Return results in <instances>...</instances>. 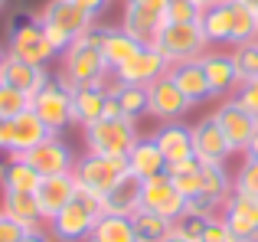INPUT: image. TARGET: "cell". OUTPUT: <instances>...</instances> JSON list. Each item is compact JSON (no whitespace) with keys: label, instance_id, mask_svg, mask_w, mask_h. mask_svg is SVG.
<instances>
[{"label":"cell","instance_id":"1","mask_svg":"<svg viewBox=\"0 0 258 242\" xmlns=\"http://www.w3.org/2000/svg\"><path fill=\"white\" fill-rule=\"evenodd\" d=\"M111 76L105 56H101L98 39L92 36V30L85 36H79L69 49L59 56V79L72 89H82V85H105V79Z\"/></svg>","mask_w":258,"mask_h":242},{"label":"cell","instance_id":"2","mask_svg":"<svg viewBox=\"0 0 258 242\" xmlns=\"http://www.w3.org/2000/svg\"><path fill=\"white\" fill-rule=\"evenodd\" d=\"M39 26H43L49 46L56 49V56H62L79 36H85L95 26V20L88 17L76 0H49L39 13Z\"/></svg>","mask_w":258,"mask_h":242},{"label":"cell","instance_id":"3","mask_svg":"<svg viewBox=\"0 0 258 242\" xmlns=\"http://www.w3.org/2000/svg\"><path fill=\"white\" fill-rule=\"evenodd\" d=\"M101 213H105L101 210V197H95V193H88V190L79 187L76 200H72L56 219H49L46 229H49V236L56 242H88V236H92V229H95Z\"/></svg>","mask_w":258,"mask_h":242},{"label":"cell","instance_id":"4","mask_svg":"<svg viewBox=\"0 0 258 242\" xmlns=\"http://www.w3.org/2000/svg\"><path fill=\"white\" fill-rule=\"evenodd\" d=\"M85 154H105V157H127L138 144V121L127 118H101L82 131Z\"/></svg>","mask_w":258,"mask_h":242},{"label":"cell","instance_id":"5","mask_svg":"<svg viewBox=\"0 0 258 242\" xmlns=\"http://www.w3.org/2000/svg\"><path fill=\"white\" fill-rule=\"evenodd\" d=\"M7 52L17 59H26L33 66H49L56 59V49L49 46L43 26H39V17H26L20 13L17 20H10V33H7Z\"/></svg>","mask_w":258,"mask_h":242},{"label":"cell","instance_id":"6","mask_svg":"<svg viewBox=\"0 0 258 242\" xmlns=\"http://www.w3.org/2000/svg\"><path fill=\"white\" fill-rule=\"evenodd\" d=\"M154 46L176 66V63L203 59L206 56L209 39H206V33H203L200 23H173V20H167L164 30H160L157 39H154Z\"/></svg>","mask_w":258,"mask_h":242},{"label":"cell","instance_id":"7","mask_svg":"<svg viewBox=\"0 0 258 242\" xmlns=\"http://www.w3.org/2000/svg\"><path fill=\"white\" fill-rule=\"evenodd\" d=\"M170 0H124L121 13V30H127L141 46H154L157 33L167 23Z\"/></svg>","mask_w":258,"mask_h":242},{"label":"cell","instance_id":"8","mask_svg":"<svg viewBox=\"0 0 258 242\" xmlns=\"http://www.w3.org/2000/svg\"><path fill=\"white\" fill-rule=\"evenodd\" d=\"M30 108L36 111L39 121H43L52 134H59L62 128L72 125V85H66L59 76H49L46 85L33 95Z\"/></svg>","mask_w":258,"mask_h":242},{"label":"cell","instance_id":"9","mask_svg":"<svg viewBox=\"0 0 258 242\" xmlns=\"http://www.w3.org/2000/svg\"><path fill=\"white\" fill-rule=\"evenodd\" d=\"M76 180L79 187L95 197H105L114 184L127 173V157H105V154H82V160H76Z\"/></svg>","mask_w":258,"mask_h":242},{"label":"cell","instance_id":"10","mask_svg":"<svg viewBox=\"0 0 258 242\" xmlns=\"http://www.w3.org/2000/svg\"><path fill=\"white\" fill-rule=\"evenodd\" d=\"M170 69H173V63L157 49V46H141V49L134 52V56L121 66V69H114L111 76H114V82L141 85V89H147V85H154L157 79L170 76Z\"/></svg>","mask_w":258,"mask_h":242},{"label":"cell","instance_id":"11","mask_svg":"<svg viewBox=\"0 0 258 242\" xmlns=\"http://www.w3.org/2000/svg\"><path fill=\"white\" fill-rule=\"evenodd\" d=\"M20 157H23L26 164H30L33 170L39 173V177H52V173H72V170H76V154H72V147L66 144V141H59L56 134H49L43 144L30 147V151L20 154Z\"/></svg>","mask_w":258,"mask_h":242},{"label":"cell","instance_id":"12","mask_svg":"<svg viewBox=\"0 0 258 242\" xmlns=\"http://www.w3.org/2000/svg\"><path fill=\"white\" fill-rule=\"evenodd\" d=\"M141 210H151V213H157V216L173 223L186 210V197L173 187V180L167 173H160V177L144 180V187H141Z\"/></svg>","mask_w":258,"mask_h":242},{"label":"cell","instance_id":"13","mask_svg":"<svg viewBox=\"0 0 258 242\" xmlns=\"http://www.w3.org/2000/svg\"><path fill=\"white\" fill-rule=\"evenodd\" d=\"M213 118H216V125L222 128V134L229 138L232 151H245V144L255 138V131H258V115L245 111L235 98H226V102L213 111Z\"/></svg>","mask_w":258,"mask_h":242},{"label":"cell","instance_id":"14","mask_svg":"<svg viewBox=\"0 0 258 242\" xmlns=\"http://www.w3.org/2000/svg\"><path fill=\"white\" fill-rule=\"evenodd\" d=\"M189 108H193V105H189L186 95L173 85L170 76H164L154 85H147V115L154 121H183Z\"/></svg>","mask_w":258,"mask_h":242},{"label":"cell","instance_id":"15","mask_svg":"<svg viewBox=\"0 0 258 242\" xmlns=\"http://www.w3.org/2000/svg\"><path fill=\"white\" fill-rule=\"evenodd\" d=\"M219 216L226 219V226L232 229L235 242H255L258 239V197L232 193V197L222 203Z\"/></svg>","mask_w":258,"mask_h":242},{"label":"cell","instance_id":"16","mask_svg":"<svg viewBox=\"0 0 258 242\" xmlns=\"http://www.w3.org/2000/svg\"><path fill=\"white\" fill-rule=\"evenodd\" d=\"M76 193H79V180H76V173H52V177H43L39 180V187H36V203H39V210H43V219L49 223V219H56L59 213L66 210V206L76 200Z\"/></svg>","mask_w":258,"mask_h":242},{"label":"cell","instance_id":"17","mask_svg":"<svg viewBox=\"0 0 258 242\" xmlns=\"http://www.w3.org/2000/svg\"><path fill=\"white\" fill-rule=\"evenodd\" d=\"M189 131H193V157H200L203 164H226L235 154L232 144H229V138L222 134V128L216 125L213 115L196 121V125H189Z\"/></svg>","mask_w":258,"mask_h":242},{"label":"cell","instance_id":"18","mask_svg":"<svg viewBox=\"0 0 258 242\" xmlns=\"http://www.w3.org/2000/svg\"><path fill=\"white\" fill-rule=\"evenodd\" d=\"M200 63H203V69H206V79H209V89H213V98L235 95V89L242 85V76H239V69H235L232 52L213 49V52H206Z\"/></svg>","mask_w":258,"mask_h":242},{"label":"cell","instance_id":"19","mask_svg":"<svg viewBox=\"0 0 258 242\" xmlns=\"http://www.w3.org/2000/svg\"><path fill=\"white\" fill-rule=\"evenodd\" d=\"M92 36L98 39L101 56H105V63H108V69H111V72L121 69V66H124L127 59L141 49V43L127 30H121V26H98V23H95L92 26Z\"/></svg>","mask_w":258,"mask_h":242},{"label":"cell","instance_id":"20","mask_svg":"<svg viewBox=\"0 0 258 242\" xmlns=\"http://www.w3.org/2000/svg\"><path fill=\"white\" fill-rule=\"evenodd\" d=\"M46 79H49V72H46L43 66H33V63H26V59L10 56V52H7L4 66H0V82L17 89V92H23V95H30V98L46 85Z\"/></svg>","mask_w":258,"mask_h":242},{"label":"cell","instance_id":"21","mask_svg":"<svg viewBox=\"0 0 258 242\" xmlns=\"http://www.w3.org/2000/svg\"><path fill=\"white\" fill-rule=\"evenodd\" d=\"M108 108V85H82L72 89V125H79L85 131L88 125L105 118Z\"/></svg>","mask_w":258,"mask_h":242},{"label":"cell","instance_id":"22","mask_svg":"<svg viewBox=\"0 0 258 242\" xmlns=\"http://www.w3.org/2000/svg\"><path fill=\"white\" fill-rule=\"evenodd\" d=\"M170 79H173L176 89L186 95L189 105H200V102H209V98H213V89H209L206 69H203L200 59H193V63H176L170 69Z\"/></svg>","mask_w":258,"mask_h":242},{"label":"cell","instance_id":"23","mask_svg":"<svg viewBox=\"0 0 258 242\" xmlns=\"http://www.w3.org/2000/svg\"><path fill=\"white\" fill-rule=\"evenodd\" d=\"M141 187H144V180L134 177V173L127 170L124 177L101 197V210L105 213H118V216H134V213L141 210Z\"/></svg>","mask_w":258,"mask_h":242},{"label":"cell","instance_id":"24","mask_svg":"<svg viewBox=\"0 0 258 242\" xmlns=\"http://www.w3.org/2000/svg\"><path fill=\"white\" fill-rule=\"evenodd\" d=\"M154 141L164 151L167 164H176V160L193 157V131L183 121H164V125L154 131Z\"/></svg>","mask_w":258,"mask_h":242},{"label":"cell","instance_id":"25","mask_svg":"<svg viewBox=\"0 0 258 242\" xmlns=\"http://www.w3.org/2000/svg\"><path fill=\"white\" fill-rule=\"evenodd\" d=\"M127 170H131L134 177H141V180H151V177L167 173V157L157 147L154 134L151 138H138V144H134L131 154H127Z\"/></svg>","mask_w":258,"mask_h":242},{"label":"cell","instance_id":"26","mask_svg":"<svg viewBox=\"0 0 258 242\" xmlns=\"http://www.w3.org/2000/svg\"><path fill=\"white\" fill-rule=\"evenodd\" d=\"M10 125H13V141H10V157H20V154H26L30 147H36V144H43L46 138H49V128L39 121L36 111H23V115H17V118H10Z\"/></svg>","mask_w":258,"mask_h":242},{"label":"cell","instance_id":"27","mask_svg":"<svg viewBox=\"0 0 258 242\" xmlns=\"http://www.w3.org/2000/svg\"><path fill=\"white\" fill-rule=\"evenodd\" d=\"M200 26H203L209 43H232V36H235V7H232V0L206 7L203 17H200Z\"/></svg>","mask_w":258,"mask_h":242},{"label":"cell","instance_id":"28","mask_svg":"<svg viewBox=\"0 0 258 242\" xmlns=\"http://www.w3.org/2000/svg\"><path fill=\"white\" fill-rule=\"evenodd\" d=\"M0 213L10 216V219H17V223L26 226V229H43V226H46L43 210H39V203H36L33 193H4Z\"/></svg>","mask_w":258,"mask_h":242},{"label":"cell","instance_id":"29","mask_svg":"<svg viewBox=\"0 0 258 242\" xmlns=\"http://www.w3.org/2000/svg\"><path fill=\"white\" fill-rule=\"evenodd\" d=\"M232 193H235V177L226 170V164H203V187L196 197H206L209 203H216L222 210V203Z\"/></svg>","mask_w":258,"mask_h":242},{"label":"cell","instance_id":"30","mask_svg":"<svg viewBox=\"0 0 258 242\" xmlns=\"http://www.w3.org/2000/svg\"><path fill=\"white\" fill-rule=\"evenodd\" d=\"M39 180L43 177L23 157H10V164L0 170V190L4 193H36Z\"/></svg>","mask_w":258,"mask_h":242},{"label":"cell","instance_id":"31","mask_svg":"<svg viewBox=\"0 0 258 242\" xmlns=\"http://www.w3.org/2000/svg\"><path fill=\"white\" fill-rule=\"evenodd\" d=\"M88 242H138L134 236V223L131 216H118V213H101L95 223Z\"/></svg>","mask_w":258,"mask_h":242},{"label":"cell","instance_id":"32","mask_svg":"<svg viewBox=\"0 0 258 242\" xmlns=\"http://www.w3.org/2000/svg\"><path fill=\"white\" fill-rule=\"evenodd\" d=\"M167 177L173 180V187L183 193L186 200H193L203 187V160L200 157H186L176 160V164H167Z\"/></svg>","mask_w":258,"mask_h":242},{"label":"cell","instance_id":"33","mask_svg":"<svg viewBox=\"0 0 258 242\" xmlns=\"http://www.w3.org/2000/svg\"><path fill=\"white\" fill-rule=\"evenodd\" d=\"M111 95L118 98L121 118H127V121H141V118L147 115V89H141V85L114 82V85H111Z\"/></svg>","mask_w":258,"mask_h":242},{"label":"cell","instance_id":"34","mask_svg":"<svg viewBox=\"0 0 258 242\" xmlns=\"http://www.w3.org/2000/svg\"><path fill=\"white\" fill-rule=\"evenodd\" d=\"M131 223H134V236H138V242H164L173 232L170 219L157 216V213H151V210H138L131 216Z\"/></svg>","mask_w":258,"mask_h":242},{"label":"cell","instance_id":"35","mask_svg":"<svg viewBox=\"0 0 258 242\" xmlns=\"http://www.w3.org/2000/svg\"><path fill=\"white\" fill-rule=\"evenodd\" d=\"M30 105H33L30 95H23V92L0 82V118H17L23 111H30Z\"/></svg>","mask_w":258,"mask_h":242},{"label":"cell","instance_id":"36","mask_svg":"<svg viewBox=\"0 0 258 242\" xmlns=\"http://www.w3.org/2000/svg\"><path fill=\"white\" fill-rule=\"evenodd\" d=\"M213 216H203V213H193V210H183L180 216L173 219V232H180V236H186V239H193V242H200L203 236V229H206V223Z\"/></svg>","mask_w":258,"mask_h":242},{"label":"cell","instance_id":"37","mask_svg":"<svg viewBox=\"0 0 258 242\" xmlns=\"http://www.w3.org/2000/svg\"><path fill=\"white\" fill-rule=\"evenodd\" d=\"M232 59H235V69H239L242 79H258V39L255 43H239Z\"/></svg>","mask_w":258,"mask_h":242},{"label":"cell","instance_id":"38","mask_svg":"<svg viewBox=\"0 0 258 242\" xmlns=\"http://www.w3.org/2000/svg\"><path fill=\"white\" fill-rule=\"evenodd\" d=\"M203 10H206V7H203L200 0H170L167 20H173V23H200Z\"/></svg>","mask_w":258,"mask_h":242},{"label":"cell","instance_id":"39","mask_svg":"<svg viewBox=\"0 0 258 242\" xmlns=\"http://www.w3.org/2000/svg\"><path fill=\"white\" fill-rule=\"evenodd\" d=\"M235 193L258 197V164L255 160H242L239 173H235Z\"/></svg>","mask_w":258,"mask_h":242},{"label":"cell","instance_id":"40","mask_svg":"<svg viewBox=\"0 0 258 242\" xmlns=\"http://www.w3.org/2000/svg\"><path fill=\"white\" fill-rule=\"evenodd\" d=\"M232 98H235V102H239L245 111L258 115V79H242V85L235 89Z\"/></svg>","mask_w":258,"mask_h":242},{"label":"cell","instance_id":"41","mask_svg":"<svg viewBox=\"0 0 258 242\" xmlns=\"http://www.w3.org/2000/svg\"><path fill=\"white\" fill-rule=\"evenodd\" d=\"M200 242H235V236H232V229L226 226V219L216 213V216L206 223V229H203Z\"/></svg>","mask_w":258,"mask_h":242},{"label":"cell","instance_id":"42","mask_svg":"<svg viewBox=\"0 0 258 242\" xmlns=\"http://www.w3.org/2000/svg\"><path fill=\"white\" fill-rule=\"evenodd\" d=\"M23 236H26V226H20L17 219L0 213V242H20Z\"/></svg>","mask_w":258,"mask_h":242},{"label":"cell","instance_id":"43","mask_svg":"<svg viewBox=\"0 0 258 242\" xmlns=\"http://www.w3.org/2000/svg\"><path fill=\"white\" fill-rule=\"evenodd\" d=\"M79 7H82V10L88 13V17L92 20H98L101 13H105V7H108V0H76Z\"/></svg>","mask_w":258,"mask_h":242},{"label":"cell","instance_id":"44","mask_svg":"<svg viewBox=\"0 0 258 242\" xmlns=\"http://www.w3.org/2000/svg\"><path fill=\"white\" fill-rule=\"evenodd\" d=\"M10 141H13V125L10 118H0V151L10 154Z\"/></svg>","mask_w":258,"mask_h":242},{"label":"cell","instance_id":"45","mask_svg":"<svg viewBox=\"0 0 258 242\" xmlns=\"http://www.w3.org/2000/svg\"><path fill=\"white\" fill-rule=\"evenodd\" d=\"M20 242H52V236L46 229H26V236L20 239Z\"/></svg>","mask_w":258,"mask_h":242},{"label":"cell","instance_id":"46","mask_svg":"<svg viewBox=\"0 0 258 242\" xmlns=\"http://www.w3.org/2000/svg\"><path fill=\"white\" fill-rule=\"evenodd\" d=\"M242 154H245V160H255V164H258V131H255V138L245 144V151H242Z\"/></svg>","mask_w":258,"mask_h":242},{"label":"cell","instance_id":"47","mask_svg":"<svg viewBox=\"0 0 258 242\" xmlns=\"http://www.w3.org/2000/svg\"><path fill=\"white\" fill-rule=\"evenodd\" d=\"M164 242H193V239H186V236H180V232H170Z\"/></svg>","mask_w":258,"mask_h":242},{"label":"cell","instance_id":"48","mask_svg":"<svg viewBox=\"0 0 258 242\" xmlns=\"http://www.w3.org/2000/svg\"><path fill=\"white\" fill-rule=\"evenodd\" d=\"M235 4H242V7H248V10H258V0H235Z\"/></svg>","mask_w":258,"mask_h":242},{"label":"cell","instance_id":"49","mask_svg":"<svg viewBox=\"0 0 258 242\" xmlns=\"http://www.w3.org/2000/svg\"><path fill=\"white\" fill-rule=\"evenodd\" d=\"M7 164H10V154H7V151H0V170H4Z\"/></svg>","mask_w":258,"mask_h":242},{"label":"cell","instance_id":"50","mask_svg":"<svg viewBox=\"0 0 258 242\" xmlns=\"http://www.w3.org/2000/svg\"><path fill=\"white\" fill-rule=\"evenodd\" d=\"M203 7H213V4H222V0H200Z\"/></svg>","mask_w":258,"mask_h":242},{"label":"cell","instance_id":"51","mask_svg":"<svg viewBox=\"0 0 258 242\" xmlns=\"http://www.w3.org/2000/svg\"><path fill=\"white\" fill-rule=\"evenodd\" d=\"M4 59H7V49H4V46H0V66H4Z\"/></svg>","mask_w":258,"mask_h":242},{"label":"cell","instance_id":"52","mask_svg":"<svg viewBox=\"0 0 258 242\" xmlns=\"http://www.w3.org/2000/svg\"><path fill=\"white\" fill-rule=\"evenodd\" d=\"M4 7H7V0H0V13H4Z\"/></svg>","mask_w":258,"mask_h":242},{"label":"cell","instance_id":"53","mask_svg":"<svg viewBox=\"0 0 258 242\" xmlns=\"http://www.w3.org/2000/svg\"><path fill=\"white\" fill-rule=\"evenodd\" d=\"M255 242H258V239H255Z\"/></svg>","mask_w":258,"mask_h":242}]
</instances>
